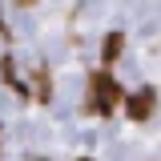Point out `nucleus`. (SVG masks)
<instances>
[{
  "label": "nucleus",
  "instance_id": "20e7f679",
  "mask_svg": "<svg viewBox=\"0 0 161 161\" xmlns=\"http://www.w3.org/2000/svg\"><path fill=\"white\" fill-rule=\"evenodd\" d=\"M20 4H32V0H20Z\"/></svg>",
  "mask_w": 161,
  "mask_h": 161
},
{
  "label": "nucleus",
  "instance_id": "f03ea898",
  "mask_svg": "<svg viewBox=\"0 0 161 161\" xmlns=\"http://www.w3.org/2000/svg\"><path fill=\"white\" fill-rule=\"evenodd\" d=\"M153 105H157V101H153V89H137V93L125 97V113H129L133 121H145L149 113H153Z\"/></svg>",
  "mask_w": 161,
  "mask_h": 161
},
{
  "label": "nucleus",
  "instance_id": "39448f33",
  "mask_svg": "<svg viewBox=\"0 0 161 161\" xmlns=\"http://www.w3.org/2000/svg\"><path fill=\"white\" fill-rule=\"evenodd\" d=\"M80 161H89V157H80Z\"/></svg>",
  "mask_w": 161,
  "mask_h": 161
},
{
  "label": "nucleus",
  "instance_id": "7ed1b4c3",
  "mask_svg": "<svg viewBox=\"0 0 161 161\" xmlns=\"http://www.w3.org/2000/svg\"><path fill=\"white\" fill-rule=\"evenodd\" d=\"M121 44H125V36H121V32H113V36L105 40V64H113V60L121 57Z\"/></svg>",
  "mask_w": 161,
  "mask_h": 161
},
{
  "label": "nucleus",
  "instance_id": "f257e3e1",
  "mask_svg": "<svg viewBox=\"0 0 161 161\" xmlns=\"http://www.w3.org/2000/svg\"><path fill=\"white\" fill-rule=\"evenodd\" d=\"M121 101H125L121 97V85L109 77V73H97V77H93V109H97V113H113Z\"/></svg>",
  "mask_w": 161,
  "mask_h": 161
}]
</instances>
